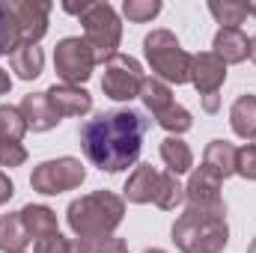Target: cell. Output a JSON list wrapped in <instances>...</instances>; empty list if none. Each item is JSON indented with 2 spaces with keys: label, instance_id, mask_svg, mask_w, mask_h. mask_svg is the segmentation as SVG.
I'll list each match as a JSON object with an SVG mask.
<instances>
[{
  "label": "cell",
  "instance_id": "obj_1",
  "mask_svg": "<svg viewBox=\"0 0 256 253\" xmlns=\"http://www.w3.org/2000/svg\"><path fill=\"white\" fill-rule=\"evenodd\" d=\"M146 131L149 120L140 110H104L80 128V146L102 173H122L137 161Z\"/></svg>",
  "mask_w": 256,
  "mask_h": 253
},
{
  "label": "cell",
  "instance_id": "obj_2",
  "mask_svg": "<svg viewBox=\"0 0 256 253\" xmlns=\"http://www.w3.org/2000/svg\"><path fill=\"white\" fill-rule=\"evenodd\" d=\"M173 242L182 253H220L230 242L226 206L224 208H185L173 224Z\"/></svg>",
  "mask_w": 256,
  "mask_h": 253
},
{
  "label": "cell",
  "instance_id": "obj_3",
  "mask_svg": "<svg viewBox=\"0 0 256 253\" xmlns=\"http://www.w3.org/2000/svg\"><path fill=\"white\" fill-rule=\"evenodd\" d=\"M126 214V200L110 190H96L74 200L66 212V220L78 238H102L110 236Z\"/></svg>",
  "mask_w": 256,
  "mask_h": 253
},
{
  "label": "cell",
  "instance_id": "obj_4",
  "mask_svg": "<svg viewBox=\"0 0 256 253\" xmlns=\"http://www.w3.org/2000/svg\"><path fill=\"white\" fill-rule=\"evenodd\" d=\"M66 12L80 15L84 24V39L96 54V63H108L116 48H120V36H122V24L114 12L110 3H63Z\"/></svg>",
  "mask_w": 256,
  "mask_h": 253
},
{
  "label": "cell",
  "instance_id": "obj_5",
  "mask_svg": "<svg viewBox=\"0 0 256 253\" xmlns=\"http://www.w3.org/2000/svg\"><path fill=\"white\" fill-rule=\"evenodd\" d=\"M146 60L152 66V74L164 84H188L191 80V54L179 45V39L170 30H152L143 39Z\"/></svg>",
  "mask_w": 256,
  "mask_h": 253
},
{
  "label": "cell",
  "instance_id": "obj_6",
  "mask_svg": "<svg viewBox=\"0 0 256 253\" xmlns=\"http://www.w3.org/2000/svg\"><path fill=\"white\" fill-rule=\"evenodd\" d=\"M146 74L140 63L134 57L126 54H114L108 63H104V78H102V90L108 98L114 102H131L140 96V86H143Z\"/></svg>",
  "mask_w": 256,
  "mask_h": 253
},
{
  "label": "cell",
  "instance_id": "obj_7",
  "mask_svg": "<svg viewBox=\"0 0 256 253\" xmlns=\"http://www.w3.org/2000/svg\"><path fill=\"white\" fill-rule=\"evenodd\" d=\"M54 68L60 74V80L68 86H80L84 80H90L92 68H96V54L86 45V39L80 36H68L57 45L54 51Z\"/></svg>",
  "mask_w": 256,
  "mask_h": 253
},
{
  "label": "cell",
  "instance_id": "obj_8",
  "mask_svg": "<svg viewBox=\"0 0 256 253\" xmlns=\"http://www.w3.org/2000/svg\"><path fill=\"white\" fill-rule=\"evenodd\" d=\"M86 179V170L78 158L66 155V158H54V161H45L33 170L30 176V185L39 194H63V190L78 188L80 182Z\"/></svg>",
  "mask_w": 256,
  "mask_h": 253
},
{
  "label": "cell",
  "instance_id": "obj_9",
  "mask_svg": "<svg viewBox=\"0 0 256 253\" xmlns=\"http://www.w3.org/2000/svg\"><path fill=\"white\" fill-rule=\"evenodd\" d=\"M224 80H226V63L214 51H202V54L191 57V84L202 96L206 114H218V108H220L218 92H220Z\"/></svg>",
  "mask_w": 256,
  "mask_h": 253
},
{
  "label": "cell",
  "instance_id": "obj_10",
  "mask_svg": "<svg viewBox=\"0 0 256 253\" xmlns=\"http://www.w3.org/2000/svg\"><path fill=\"white\" fill-rule=\"evenodd\" d=\"M15 27H18V36L24 45H36L45 30H48V12H51V3H6Z\"/></svg>",
  "mask_w": 256,
  "mask_h": 253
},
{
  "label": "cell",
  "instance_id": "obj_11",
  "mask_svg": "<svg viewBox=\"0 0 256 253\" xmlns=\"http://www.w3.org/2000/svg\"><path fill=\"white\" fill-rule=\"evenodd\" d=\"M220 176L214 170H208L206 164L196 170L185 188V200H188V208H224V200H220Z\"/></svg>",
  "mask_w": 256,
  "mask_h": 253
},
{
  "label": "cell",
  "instance_id": "obj_12",
  "mask_svg": "<svg viewBox=\"0 0 256 253\" xmlns=\"http://www.w3.org/2000/svg\"><path fill=\"white\" fill-rule=\"evenodd\" d=\"M45 96H48V102H51V108L57 110L60 120H63V116H84V114L92 110V96H90L86 90H80V86L54 84Z\"/></svg>",
  "mask_w": 256,
  "mask_h": 253
},
{
  "label": "cell",
  "instance_id": "obj_13",
  "mask_svg": "<svg viewBox=\"0 0 256 253\" xmlns=\"http://www.w3.org/2000/svg\"><path fill=\"white\" fill-rule=\"evenodd\" d=\"M18 110H21L27 128H33V131H48V128H54L60 122V116H57V110L51 108V102H48L45 92H30V96H24L21 104H18Z\"/></svg>",
  "mask_w": 256,
  "mask_h": 253
},
{
  "label": "cell",
  "instance_id": "obj_14",
  "mask_svg": "<svg viewBox=\"0 0 256 253\" xmlns=\"http://www.w3.org/2000/svg\"><path fill=\"white\" fill-rule=\"evenodd\" d=\"M158 179H161V173L152 167V164H140V167H134V173L128 176L126 194L128 202H155V196H158Z\"/></svg>",
  "mask_w": 256,
  "mask_h": 253
},
{
  "label": "cell",
  "instance_id": "obj_15",
  "mask_svg": "<svg viewBox=\"0 0 256 253\" xmlns=\"http://www.w3.org/2000/svg\"><path fill=\"white\" fill-rule=\"evenodd\" d=\"M212 48L224 63H242V60H248L250 39L242 33V27H220Z\"/></svg>",
  "mask_w": 256,
  "mask_h": 253
},
{
  "label": "cell",
  "instance_id": "obj_16",
  "mask_svg": "<svg viewBox=\"0 0 256 253\" xmlns=\"http://www.w3.org/2000/svg\"><path fill=\"white\" fill-rule=\"evenodd\" d=\"M230 126L242 140H256V96L244 92L230 108Z\"/></svg>",
  "mask_w": 256,
  "mask_h": 253
},
{
  "label": "cell",
  "instance_id": "obj_17",
  "mask_svg": "<svg viewBox=\"0 0 256 253\" xmlns=\"http://www.w3.org/2000/svg\"><path fill=\"white\" fill-rule=\"evenodd\" d=\"M21 220L27 226V236L30 242H42L48 236H57V214L48 208V206H24L21 208Z\"/></svg>",
  "mask_w": 256,
  "mask_h": 253
},
{
  "label": "cell",
  "instance_id": "obj_18",
  "mask_svg": "<svg viewBox=\"0 0 256 253\" xmlns=\"http://www.w3.org/2000/svg\"><path fill=\"white\" fill-rule=\"evenodd\" d=\"M236 161H238V149L230 143V140H212L206 146V155H202V164L208 170H214L220 179L232 176L236 173Z\"/></svg>",
  "mask_w": 256,
  "mask_h": 253
},
{
  "label": "cell",
  "instance_id": "obj_19",
  "mask_svg": "<svg viewBox=\"0 0 256 253\" xmlns=\"http://www.w3.org/2000/svg\"><path fill=\"white\" fill-rule=\"evenodd\" d=\"M42 63H45V54L39 45H18L12 54H9V68L21 78V80H33L42 74Z\"/></svg>",
  "mask_w": 256,
  "mask_h": 253
},
{
  "label": "cell",
  "instance_id": "obj_20",
  "mask_svg": "<svg viewBox=\"0 0 256 253\" xmlns=\"http://www.w3.org/2000/svg\"><path fill=\"white\" fill-rule=\"evenodd\" d=\"M27 242H30V236H27V226L21 220V212L3 214L0 218V250L3 253H24Z\"/></svg>",
  "mask_w": 256,
  "mask_h": 253
},
{
  "label": "cell",
  "instance_id": "obj_21",
  "mask_svg": "<svg viewBox=\"0 0 256 253\" xmlns=\"http://www.w3.org/2000/svg\"><path fill=\"white\" fill-rule=\"evenodd\" d=\"M161 158H164V164H167V173H173V176L188 173L194 167L191 149H188V143L179 140V137H164V140H161Z\"/></svg>",
  "mask_w": 256,
  "mask_h": 253
},
{
  "label": "cell",
  "instance_id": "obj_22",
  "mask_svg": "<svg viewBox=\"0 0 256 253\" xmlns=\"http://www.w3.org/2000/svg\"><path fill=\"white\" fill-rule=\"evenodd\" d=\"M140 98H143V104L158 116L161 110H167L170 104H176L173 102V92H170V84H164L161 78H146L143 80V86H140Z\"/></svg>",
  "mask_w": 256,
  "mask_h": 253
},
{
  "label": "cell",
  "instance_id": "obj_23",
  "mask_svg": "<svg viewBox=\"0 0 256 253\" xmlns=\"http://www.w3.org/2000/svg\"><path fill=\"white\" fill-rule=\"evenodd\" d=\"M182 200H185V188L179 185V176H173V173H161L155 206H158V208H164V212H170V208H176Z\"/></svg>",
  "mask_w": 256,
  "mask_h": 253
},
{
  "label": "cell",
  "instance_id": "obj_24",
  "mask_svg": "<svg viewBox=\"0 0 256 253\" xmlns=\"http://www.w3.org/2000/svg\"><path fill=\"white\" fill-rule=\"evenodd\" d=\"M208 12L218 18L220 27H238L244 18H248V3H236V0H212L208 3Z\"/></svg>",
  "mask_w": 256,
  "mask_h": 253
},
{
  "label": "cell",
  "instance_id": "obj_25",
  "mask_svg": "<svg viewBox=\"0 0 256 253\" xmlns=\"http://www.w3.org/2000/svg\"><path fill=\"white\" fill-rule=\"evenodd\" d=\"M24 131H27V122H24L21 110L12 108V104H0V140L21 143Z\"/></svg>",
  "mask_w": 256,
  "mask_h": 253
},
{
  "label": "cell",
  "instance_id": "obj_26",
  "mask_svg": "<svg viewBox=\"0 0 256 253\" xmlns=\"http://www.w3.org/2000/svg\"><path fill=\"white\" fill-rule=\"evenodd\" d=\"M158 126L161 128H167L170 131V137H176V134H182V131H188L191 128V114L182 108V104H170L167 110H161L158 116Z\"/></svg>",
  "mask_w": 256,
  "mask_h": 253
},
{
  "label": "cell",
  "instance_id": "obj_27",
  "mask_svg": "<svg viewBox=\"0 0 256 253\" xmlns=\"http://www.w3.org/2000/svg\"><path fill=\"white\" fill-rule=\"evenodd\" d=\"M18 45H24L21 42V36H18V27H15V21H12V15H9V9H6V3H0V54H12Z\"/></svg>",
  "mask_w": 256,
  "mask_h": 253
},
{
  "label": "cell",
  "instance_id": "obj_28",
  "mask_svg": "<svg viewBox=\"0 0 256 253\" xmlns=\"http://www.w3.org/2000/svg\"><path fill=\"white\" fill-rule=\"evenodd\" d=\"M80 253H128L126 242L116 236H102V238H78Z\"/></svg>",
  "mask_w": 256,
  "mask_h": 253
},
{
  "label": "cell",
  "instance_id": "obj_29",
  "mask_svg": "<svg viewBox=\"0 0 256 253\" xmlns=\"http://www.w3.org/2000/svg\"><path fill=\"white\" fill-rule=\"evenodd\" d=\"M122 12H126L128 21L143 24V21H152V18L161 12V3H158V0H126V3H122Z\"/></svg>",
  "mask_w": 256,
  "mask_h": 253
},
{
  "label": "cell",
  "instance_id": "obj_30",
  "mask_svg": "<svg viewBox=\"0 0 256 253\" xmlns=\"http://www.w3.org/2000/svg\"><path fill=\"white\" fill-rule=\"evenodd\" d=\"M27 161V149L12 140H0V167H21Z\"/></svg>",
  "mask_w": 256,
  "mask_h": 253
},
{
  "label": "cell",
  "instance_id": "obj_31",
  "mask_svg": "<svg viewBox=\"0 0 256 253\" xmlns=\"http://www.w3.org/2000/svg\"><path fill=\"white\" fill-rule=\"evenodd\" d=\"M236 173L256 182V143H248L238 149V161H236Z\"/></svg>",
  "mask_w": 256,
  "mask_h": 253
},
{
  "label": "cell",
  "instance_id": "obj_32",
  "mask_svg": "<svg viewBox=\"0 0 256 253\" xmlns=\"http://www.w3.org/2000/svg\"><path fill=\"white\" fill-rule=\"evenodd\" d=\"M12 194H15L12 179H9L6 173H0V206H3V202H9V200H12Z\"/></svg>",
  "mask_w": 256,
  "mask_h": 253
},
{
  "label": "cell",
  "instance_id": "obj_33",
  "mask_svg": "<svg viewBox=\"0 0 256 253\" xmlns=\"http://www.w3.org/2000/svg\"><path fill=\"white\" fill-rule=\"evenodd\" d=\"M9 86H12V78H9V72H3V68H0V96H6V92H9Z\"/></svg>",
  "mask_w": 256,
  "mask_h": 253
},
{
  "label": "cell",
  "instance_id": "obj_34",
  "mask_svg": "<svg viewBox=\"0 0 256 253\" xmlns=\"http://www.w3.org/2000/svg\"><path fill=\"white\" fill-rule=\"evenodd\" d=\"M248 57L256 63V36H250V48H248Z\"/></svg>",
  "mask_w": 256,
  "mask_h": 253
},
{
  "label": "cell",
  "instance_id": "obj_35",
  "mask_svg": "<svg viewBox=\"0 0 256 253\" xmlns=\"http://www.w3.org/2000/svg\"><path fill=\"white\" fill-rule=\"evenodd\" d=\"M248 15H254V18H256V0H250V3H248Z\"/></svg>",
  "mask_w": 256,
  "mask_h": 253
},
{
  "label": "cell",
  "instance_id": "obj_36",
  "mask_svg": "<svg viewBox=\"0 0 256 253\" xmlns=\"http://www.w3.org/2000/svg\"><path fill=\"white\" fill-rule=\"evenodd\" d=\"M143 253H167V250H161V248H149V250H143Z\"/></svg>",
  "mask_w": 256,
  "mask_h": 253
},
{
  "label": "cell",
  "instance_id": "obj_37",
  "mask_svg": "<svg viewBox=\"0 0 256 253\" xmlns=\"http://www.w3.org/2000/svg\"><path fill=\"white\" fill-rule=\"evenodd\" d=\"M248 253H256V238L250 242V248H248Z\"/></svg>",
  "mask_w": 256,
  "mask_h": 253
}]
</instances>
